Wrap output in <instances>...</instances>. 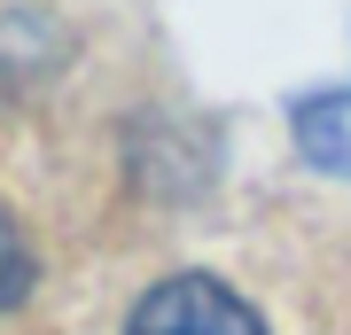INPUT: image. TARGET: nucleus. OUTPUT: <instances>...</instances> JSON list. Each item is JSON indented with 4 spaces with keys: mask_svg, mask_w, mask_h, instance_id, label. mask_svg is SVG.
<instances>
[{
    "mask_svg": "<svg viewBox=\"0 0 351 335\" xmlns=\"http://www.w3.org/2000/svg\"><path fill=\"white\" fill-rule=\"evenodd\" d=\"M125 335H265V320L211 273H172L133 304Z\"/></svg>",
    "mask_w": 351,
    "mask_h": 335,
    "instance_id": "f257e3e1",
    "label": "nucleus"
},
{
    "mask_svg": "<svg viewBox=\"0 0 351 335\" xmlns=\"http://www.w3.org/2000/svg\"><path fill=\"white\" fill-rule=\"evenodd\" d=\"M289 133H297V156L313 164V172L351 179V86L304 94L297 110H289Z\"/></svg>",
    "mask_w": 351,
    "mask_h": 335,
    "instance_id": "f03ea898",
    "label": "nucleus"
},
{
    "mask_svg": "<svg viewBox=\"0 0 351 335\" xmlns=\"http://www.w3.org/2000/svg\"><path fill=\"white\" fill-rule=\"evenodd\" d=\"M32 281H39V265H32V234H24L8 211H0V312L24 304V297H32Z\"/></svg>",
    "mask_w": 351,
    "mask_h": 335,
    "instance_id": "7ed1b4c3",
    "label": "nucleus"
}]
</instances>
